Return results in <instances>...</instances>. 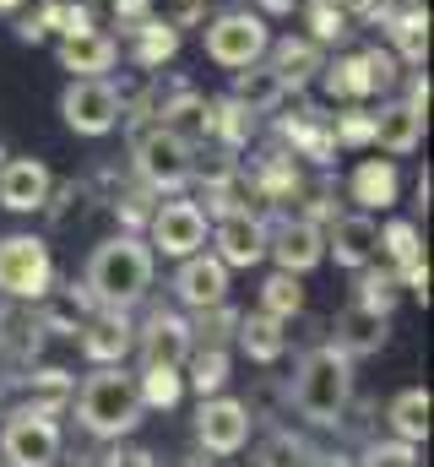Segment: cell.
Wrapping results in <instances>:
<instances>
[{
  "label": "cell",
  "mask_w": 434,
  "mask_h": 467,
  "mask_svg": "<svg viewBox=\"0 0 434 467\" xmlns=\"http://www.w3.org/2000/svg\"><path fill=\"white\" fill-rule=\"evenodd\" d=\"M152 272H158V255L141 234H114L104 239L93 255H88V272H82V294L88 305L98 310H136L152 288Z\"/></svg>",
  "instance_id": "obj_1"
},
{
  "label": "cell",
  "mask_w": 434,
  "mask_h": 467,
  "mask_svg": "<svg viewBox=\"0 0 434 467\" xmlns=\"http://www.w3.org/2000/svg\"><path fill=\"white\" fill-rule=\"evenodd\" d=\"M288 402L299 419H310L315 430L342 424L347 402H353V358L336 348V343H315L294 364V386H288Z\"/></svg>",
  "instance_id": "obj_2"
},
{
  "label": "cell",
  "mask_w": 434,
  "mask_h": 467,
  "mask_svg": "<svg viewBox=\"0 0 434 467\" xmlns=\"http://www.w3.org/2000/svg\"><path fill=\"white\" fill-rule=\"evenodd\" d=\"M77 402V419L93 441H125L136 424H141V391H136V375L119 369V364H93V375L71 391Z\"/></svg>",
  "instance_id": "obj_3"
},
{
  "label": "cell",
  "mask_w": 434,
  "mask_h": 467,
  "mask_svg": "<svg viewBox=\"0 0 434 467\" xmlns=\"http://www.w3.org/2000/svg\"><path fill=\"white\" fill-rule=\"evenodd\" d=\"M55 294V255L38 234H5L0 239V299L11 305H44Z\"/></svg>",
  "instance_id": "obj_4"
},
{
  "label": "cell",
  "mask_w": 434,
  "mask_h": 467,
  "mask_svg": "<svg viewBox=\"0 0 434 467\" xmlns=\"http://www.w3.org/2000/svg\"><path fill=\"white\" fill-rule=\"evenodd\" d=\"M191 163H196V147L185 136H174L169 125H136V180L152 191V196H174L191 185Z\"/></svg>",
  "instance_id": "obj_5"
},
{
  "label": "cell",
  "mask_w": 434,
  "mask_h": 467,
  "mask_svg": "<svg viewBox=\"0 0 434 467\" xmlns=\"http://www.w3.org/2000/svg\"><path fill=\"white\" fill-rule=\"evenodd\" d=\"M202 44H207V60H212V66H222V71H244V66L266 60L272 27H266L261 11H222V16L207 22Z\"/></svg>",
  "instance_id": "obj_6"
},
{
  "label": "cell",
  "mask_w": 434,
  "mask_h": 467,
  "mask_svg": "<svg viewBox=\"0 0 434 467\" xmlns=\"http://www.w3.org/2000/svg\"><path fill=\"white\" fill-rule=\"evenodd\" d=\"M60 446H66L60 419L38 413V408H27V402H22V408L5 419V430H0V462L5 467H55L60 462Z\"/></svg>",
  "instance_id": "obj_7"
},
{
  "label": "cell",
  "mask_w": 434,
  "mask_h": 467,
  "mask_svg": "<svg viewBox=\"0 0 434 467\" xmlns=\"http://www.w3.org/2000/svg\"><path fill=\"white\" fill-rule=\"evenodd\" d=\"M207 213L202 202H158L152 218H147V244L152 255H169V261H185L196 250H207Z\"/></svg>",
  "instance_id": "obj_8"
},
{
  "label": "cell",
  "mask_w": 434,
  "mask_h": 467,
  "mask_svg": "<svg viewBox=\"0 0 434 467\" xmlns=\"http://www.w3.org/2000/svg\"><path fill=\"white\" fill-rule=\"evenodd\" d=\"M119 88L108 77H71V88L60 93V119L77 136H108L119 125Z\"/></svg>",
  "instance_id": "obj_9"
},
{
  "label": "cell",
  "mask_w": 434,
  "mask_h": 467,
  "mask_svg": "<svg viewBox=\"0 0 434 467\" xmlns=\"http://www.w3.org/2000/svg\"><path fill=\"white\" fill-rule=\"evenodd\" d=\"M250 424H255L250 402L222 397V391L217 397H202V408H196V446L207 457H239L244 441H250Z\"/></svg>",
  "instance_id": "obj_10"
},
{
  "label": "cell",
  "mask_w": 434,
  "mask_h": 467,
  "mask_svg": "<svg viewBox=\"0 0 434 467\" xmlns=\"http://www.w3.org/2000/svg\"><path fill=\"white\" fill-rule=\"evenodd\" d=\"M212 255L233 272V266H261L266 261V218H255L250 207H233L212 218Z\"/></svg>",
  "instance_id": "obj_11"
},
{
  "label": "cell",
  "mask_w": 434,
  "mask_h": 467,
  "mask_svg": "<svg viewBox=\"0 0 434 467\" xmlns=\"http://www.w3.org/2000/svg\"><path fill=\"white\" fill-rule=\"evenodd\" d=\"M266 255L277 261V272H294V277L315 272L326 261L321 223H310V218H283L277 229H266Z\"/></svg>",
  "instance_id": "obj_12"
},
{
  "label": "cell",
  "mask_w": 434,
  "mask_h": 467,
  "mask_svg": "<svg viewBox=\"0 0 434 467\" xmlns=\"http://www.w3.org/2000/svg\"><path fill=\"white\" fill-rule=\"evenodd\" d=\"M321 234H326V255H331L336 266H347V272L380 261V223H375L369 213H336Z\"/></svg>",
  "instance_id": "obj_13"
},
{
  "label": "cell",
  "mask_w": 434,
  "mask_h": 467,
  "mask_svg": "<svg viewBox=\"0 0 434 467\" xmlns=\"http://www.w3.org/2000/svg\"><path fill=\"white\" fill-rule=\"evenodd\" d=\"M174 299H180L185 310H212V305H222V299H228V266L217 261L212 250L185 255L180 272H174Z\"/></svg>",
  "instance_id": "obj_14"
},
{
  "label": "cell",
  "mask_w": 434,
  "mask_h": 467,
  "mask_svg": "<svg viewBox=\"0 0 434 467\" xmlns=\"http://www.w3.org/2000/svg\"><path fill=\"white\" fill-rule=\"evenodd\" d=\"M77 343L88 364H119L125 353L136 348V327H130V310H98L77 327Z\"/></svg>",
  "instance_id": "obj_15"
},
{
  "label": "cell",
  "mask_w": 434,
  "mask_h": 467,
  "mask_svg": "<svg viewBox=\"0 0 434 467\" xmlns=\"http://www.w3.org/2000/svg\"><path fill=\"white\" fill-rule=\"evenodd\" d=\"M55 191V174L44 169V158H11L0 163V207L5 213H38Z\"/></svg>",
  "instance_id": "obj_16"
},
{
  "label": "cell",
  "mask_w": 434,
  "mask_h": 467,
  "mask_svg": "<svg viewBox=\"0 0 434 467\" xmlns=\"http://www.w3.org/2000/svg\"><path fill=\"white\" fill-rule=\"evenodd\" d=\"M136 348H141V364H180V369H185L196 337H191V321H185V316L152 310V316H147V332H136Z\"/></svg>",
  "instance_id": "obj_17"
},
{
  "label": "cell",
  "mask_w": 434,
  "mask_h": 467,
  "mask_svg": "<svg viewBox=\"0 0 434 467\" xmlns=\"http://www.w3.org/2000/svg\"><path fill=\"white\" fill-rule=\"evenodd\" d=\"M397 191H402V174H397V163L391 158H364L353 174H347V196H353V207L358 213H386V207H397Z\"/></svg>",
  "instance_id": "obj_18"
},
{
  "label": "cell",
  "mask_w": 434,
  "mask_h": 467,
  "mask_svg": "<svg viewBox=\"0 0 434 467\" xmlns=\"http://www.w3.org/2000/svg\"><path fill=\"white\" fill-rule=\"evenodd\" d=\"M386 337H391V316H380V310H369V305H347L342 316H336V348L347 353V358H369V353L386 348Z\"/></svg>",
  "instance_id": "obj_19"
},
{
  "label": "cell",
  "mask_w": 434,
  "mask_h": 467,
  "mask_svg": "<svg viewBox=\"0 0 434 467\" xmlns=\"http://www.w3.org/2000/svg\"><path fill=\"white\" fill-rule=\"evenodd\" d=\"M60 71H71V77H108L114 71V60H119V44L98 33V27H88V33H77V38H60Z\"/></svg>",
  "instance_id": "obj_20"
},
{
  "label": "cell",
  "mask_w": 434,
  "mask_h": 467,
  "mask_svg": "<svg viewBox=\"0 0 434 467\" xmlns=\"http://www.w3.org/2000/svg\"><path fill=\"white\" fill-rule=\"evenodd\" d=\"M266 55H272L266 66H272V71L283 77V88H288V93L310 88V82L321 77V66H326V49L315 44V38H277V44H272Z\"/></svg>",
  "instance_id": "obj_21"
},
{
  "label": "cell",
  "mask_w": 434,
  "mask_h": 467,
  "mask_svg": "<svg viewBox=\"0 0 434 467\" xmlns=\"http://www.w3.org/2000/svg\"><path fill=\"white\" fill-rule=\"evenodd\" d=\"M158 125H169L174 136H185L191 147H202L212 136V99H202L196 88H174V99L158 104Z\"/></svg>",
  "instance_id": "obj_22"
},
{
  "label": "cell",
  "mask_w": 434,
  "mask_h": 467,
  "mask_svg": "<svg viewBox=\"0 0 434 467\" xmlns=\"http://www.w3.org/2000/svg\"><path fill=\"white\" fill-rule=\"evenodd\" d=\"M369 119H375V141H369V147H386V152H397V158L418 152V141H424V115H413L408 104H380Z\"/></svg>",
  "instance_id": "obj_23"
},
{
  "label": "cell",
  "mask_w": 434,
  "mask_h": 467,
  "mask_svg": "<svg viewBox=\"0 0 434 467\" xmlns=\"http://www.w3.org/2000/svg\"><path fill=\"white\" fill-rule=\"evenodd\" d=\"M130 33V55H136V66L141 71H158V66H169L174 60V49H180V27L169 22V16H141L136 27H125Z\"/></svg>",
  "instance_id": "obj_24"
},
{
  "label": "cell",
  "mask_w": 434,
  "mask_h": 467,
  "mask_svg": "<svg viewBox=\"0 0 434 467\" xmlns=\"http://www.w3.org/2000/svg\"><path fill=\"white\" fill-rule=\"evenodd\" d=\"M386 33H391V49L402 66H424L429 60V11L424 5H402L386 16Z\"/></svg>",
  "instance_id": "obj_25"
},
{
  "label": "cell",
  "mask_w": 434,
  "mask_h": 467,
  "mask_svg": "<svg viewBox=\"0 0 434 467\" xmlns=\"http://www.w3.org/2000/svg\"><path fill=\"white\" fill-rule=\"evenodd\" d=\"M288 321H277V316H266V310H255V316H239V332H233V343L250 353L255 364H277L283 353H288V332H283Z\"/></svg>",
  "instance_id": "obj_26"
},
{
  "label": "cell",
  "mask_w": 434,
  "mask_h": 467,
  "mask_svg": "<svg viewBox=\"0 0 434 467\" xmlns=\"http://www.w3.org/2000/svg\"><path fill=\"white\" fill-rule=\"evenodd\" d=\"M233 99H239L250 115H272V109L288 99V88H283V77H277L266 60H255V66L233 71Z\"/></svg>",
  "instance_id": "obj_27"
},
{
  "label": "cell",
  "mask_w": 434,
  "mask_h": 467,
  "mask_svg": "<svg viewBox=\"0 0 434 467\" xmlns=\"http://www.w3.org/2000/svg\"><path fill=\"white\" fill-rule=\"evenodd\" d=\"M321 82H326V93H331V104H364V99H375V82H369L364 55H336V60H326Z\"/></svg>",
  "instance_id": "obj_28"
},
{
  "label": "cell",
  "mask_w": 434,
  "mask_h": 467,
  "mask_svg": "<svg viewBox=\"0 0 434 467\" xmlns=\"http://www.w3.org/2000/svg\"><path fill=\"white\" fill-rule=\"evenodd\" d=\"M429 391L424 386H408V391H397L391 397V408H386V419H391V435L397 441H408V446H424L429 441Z\"/></svg>",
  "instance_id": "obj_29"
},
{
  "label": "cell",
  "mask_w": 434,
  "mask_h": 467,
  "mask_svg": "<svg viewBox=\"0 0 434 467\" xmlns=\"http://www.w3.org/2000/svg\"><path fill=\"white\" fill-rule=\"evenodd\" d=\"M136 391H141V408H174L185 397V369L180 364H141L136 369Z\"/></svg>",
  "instance_id": "obj_30"
},
{
  "label": "cell",
  "mask_w": 434,
  "mask_h": 467,
  "mask_svg": "<svg viewBox=\"0 0 434 467\" xmlns=\"http://www.w3.org/2000/svg\"><path fill=\"white\" fill-rule=\"evenodd\" d=\"M380 255L391 261L397 283H402L413 266H424V234H418V223H386V229H380Z\"/></svg>",
  "instance_id": "obj_31"
},
{
  "label": "cell",
  "mask_w": 434,
  "mask_h": 467,
  "mask_svg": "<svg viewBox=\"0 0 434 467\" xmlns=\"http://www.w3.org/2000/svg\"><path fill=\"white\" fill-rule=\"evenodd\" d=\"M185 386L196 397H217L228 386V348H191V358H185Z\"/></svg>",
  "instance_id": "obj_32"
},
{
  "label": "cell",
  "mask_w": 434,
  "mask_h": 467,
  "mask_svg": "<svg viewBox=\"0 0 434 467\" xmlns=\"http://www.w3.org/2000/svg\"><path fill=\"white\" fill-rule=\"evenodd\" d=\"M353 299H358V305H369V310H380V316H391V310H397V299H402V283H397V272H391V266L380 272V266L369 261V266H358V294H353Z\"/></svg>",
  "instance_id": "obj_33"
},
{
  "label": "cell",
  "mask_w": 434,
  "mask_h": 467,
  "mask_svg": "<svg viewBox=\"0 0 434 467\" xmlns=\"http://www.w3.org/2000/svg\"><path fill=\"white\" fill-rule=\"evenodd\" d=\"M261 310L277 316V321H294V316L305 310V283H299L294 272H272V277L261 283Z\"/></svg>",
  "instance_id": "obj_34"
},
{
  "label": "cell",
  "mask_w": 434,
  "mask_h": 467,
  "mask_svg": "<svg viewBox=\"0 0 434 467\" xmlns=\"http://www.w3.org/2000/svg\"><path fill=\"white\" fill-rule=\"evenodd\" d=\"M27 391H33V402H27V408H38V413L60 419V408L71 402V391H77V386H71V375H66V369H55V364H49V369H33V375H27Z\"/></svg>",
  "instance_id": "obj_35"
},
{
  "label": "cell",
  "mask_w": 434,
  "mask_h": 467,
  "mask_svg": "<svg viewBox=\"0 0 434 467\" xmlns=\"http://www.w3.org/2000/svg\"><path fill=\"white\" fill-rule=\"evenodd\" d=\"M233 332H239V310L222 299L212 310H196V321H191V337H196V348H228L233 343Z\"/></svg>",
  "instance_id": "obj_36"
},
{
  "label": "cell",
  "mask_w": 434,
  "mask_h": 467,
  "mask_svg": "<svg viewBox=\"0 0 434 467\" xmlns=\"http://www.w3.org/2000/svg\"><path fill=\"white\" fill-rule=\"evenodd\" d=\"M250 130H255V115L228 93V99H212V136L233 152V147H244L250 141Z\"/></svg>",
  "instance_id": "obj_37"
},
{
  "label": "cell",
  "mask_w": 434,
  "mask_h": 467,
  "mask_svg": "<svg viewBox=\"0 0 434 467\" xmlns=\"http://www.w3.org/2000/svg\"><path fill=\"white\" fill-rule=\"evenodd\" d=\"M38 27H44V38H49V33H55V38H77V33H88V27H93V11H88V5H77V0H44Z\"/></svg>",
  "instance_id": "obj_38"
},
{
  "label": "cell",
  "mask_w": 434,
  "mask_h": 467,
  "mask_svg": "<svg viewBox=\"0 0 434 467\" xmlns=\"http://www.w3.org/2000/svg\"><path fill=\"white\" fill-rule=\"evenodd\" d=\"M299 191V169H294V158H266L261 169H255V196H266V202H288Z\"/></svg>",
  "instance_id": "obj_39"
},
{
  "label": "cell",
  "mask_w": 434,
  "mask_h": 467,
  "mask_svg": "<svg viewBox=\"0 0 434 467\" xmlns=\"http://www.w3.org/2000/svg\"><path fill=\"white\" fill-rule=\"evenodd\" d=\"M347 22H353V16H347L336 0H310V5H305V27H310V38H315L321 49L347 33Z\"/></svg>",
  "instance_id": "obj_40"
},
{
  "label": "cell",
  "mask_w": 434,
  "mask_h": 467,
  "mask_svg": "<svg viewBox=\"0 0 434 467\" xmlns=\"http://www.w3.org/2000/svg\"><path fill=\"white\" fill-rule=\"evenodd\" d=\"M353 467H418V446H408V441H375V446H364V457Z\"/></svg>",
  "instance_id": "obj_41"
},
{
  "label": "cell",
  "mask_w": 434,
  "mask_h": 467,
  "mask_svg": "<svg viewBox=\"0 0 434 467\" xmlns=\"http://www.w3.org/2000/svg\"><path fill=\"white\" fill-rule=\"evenodd\" d=\"M331 136H336V147H369L375 141V119L364 109H347V115L331 119Z\"/></svg>",
  "instance_id": "obj_42"
},
{
  "label": "cell",
  "mask_w": 434,
  "mask_h": 467,
  "mask_svg": "<svg viewBox=\"0 0 434 467\" xmlns=\"http://www.w3.org/2000/svg\"><path fill=\"white\" fill-rule=\"evenodd\" d=\"M305 441H294V435H272L266 441V451L255 457V467H305Z\"/></svg>",
  "instance_id": "obj_43"
},
{
  "label": "cell",
  "mask_w": 434,
  "mask_h": 467,
  "mask_svg": "<svg viewBox=\"0 0 434 467\" xmlns=\"http://www.w3.org/2000/svg\"><path fill=\"white\" fill-rule=\"evenodd\" d=\"M114 213H119V218H125L130 229H136V223L147 229V218H152V191H147V185L136 180V191H125V196L114 202Z\"/></svg>",
  "instance_id": "obj_44"
},
{
  "label": "cell",
  "mask_w": 434,
  "mask_h": 467,
  "mask_svg": "<svg viewBox=\"0 0 434 467\" xmlns=\"http://www.w3.org/2000/svg\"><path fill=\"white\" fill-rule=\"evenodd\" d=\"M358 55H364V66H369L375 93H380V88H397V77H402V71H397V55H391V49H358Z\"/></svg>",
  "instance_id": "obj_45"
},
{
  "label": "cell",
  "mask_w": 434,
  "mask_h": 467,
  "mask_svg": "<svg viewBox=\"0 0 434 467\" xmlns=\"http://www.w3.org/2000/svg\"><path fill=\"white\" fill-rule=\"evenodd\" d=\"M141 16H152V0H114V22L119 27H136Z\"/></svg>",
  "instance_id": "obj_46"
},
{
  "label": "cell",
  "mask_w": 434,
  "mask_h": 467,
  "mask_svg": "<svg viewBox=\"0 0 434 467\" xmlns=\"http://www.w3.org/2000/svg\"><path fill=\"white\" fill-rule=\"evenodd\" d=\"M402 104H408L413 115L429 119V77H413V82H408V99H402Z\"/></svg>",
  "instance_id": "obj_47"
},
{
  "label": "cell",
  "mask_w": 434,
  "mask_h": 467,
  "mask_svg": "<svg viewBox=\"0 0 434 467\" xmlns=\"http://www.w3.org/2000/svg\"><path fill=\"white\" fill-rule=\"evenodd\" d=\"M104 467H158V457L152 451H114Z\"/></svg>",
  "instance_id": "obj_48"
},
{
  "label": "cell",
  "mask_w": 434,
  "mask_h": 467,
  "mask_svg": "<svg viewBox=\"0 0 434 467\" xmlns=\"http://www.w3.org/2000/svg\"><path fill=\"white\" fill-rule=\"evenodd\" d=\"M305 467H353V457H331L326 451V457H305Z\"/></svg>",
  "instance_id": "obj_49"
},
{
  "label": "cell",
  "mask_w": 434,
  "mask_h": 467,
  "mask_svg": "<svg viewBox=\"0 0 434 467\" xmlns=\"http://www.w3.org/2000/svg\"><path fill=\"white\" fill-rule=\"evenodd\" d=\"M266 11H294V0H261Z\"/></svg>",
  "instance_id": "obj_50"
},
{
  "label": "cell",
  "mask_w": 434,
  "mask_h": 467,
  "mask_svg": "<svg viewBox=\"0 0 434 467\" xmlns=\"http://www.w3.org/2000/svg\"><path fill=\"white\" fill-rule=\"evenodd\" d=\"M16 5H22V0H0V16H11V11H16Z\"/></svg>",
  "instance_id": "obj_51"
},
{
  "label": "cell",
  "mask_w": 434,
  "mask_h": 467,
  "mask_svg": "<svg viewBox=\"0 0 434 467\" xmlns=\"http://www.w3.org/2000/svg\"><path fill=\"white\" fill-rule=\"evenodd\" d=\"M0 158H5V152H0Z\"/></svg>",
  "instance_id": "obj_52"
}]
</instances>
